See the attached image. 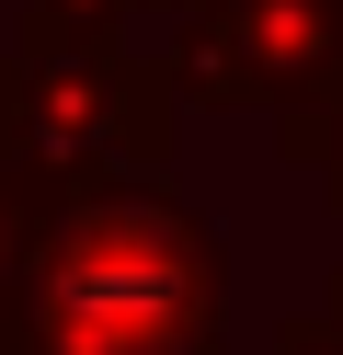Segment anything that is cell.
Here are the masks:
<instances>
[{
	"label": "cell",
	"mask_w": 343,
	"mask_h": 355,
	"mask_svg": "<svg viewBox=\"0 0 343 355\" xmlns=\"http://www.w3.org/2000/svg\"><path fill=\"white\" fill-rule=\"evenodd\" d=\"M309 321H320V332H332V344H343V275L320 286V309H309Z\"/></svg>",
	"instance_id": "obj_4"
},
{
	"label": "cell",
	"mask_w": 343,
	"mask_h": 355,
	"mask_svg": "<svg viewBox=\"0 0 343 355\" xmlns=\"http://www.w3.org/2000/svg\"><path fill=\"white\" fill-rule=\"evenodd\" d=\"M274 149H286V172H309V184L332 195V218H343V80L309 92L297 115H274Z\"/></svg>",
	"instance_id": "obj_3"
},
{
	"label": "cell",
	"mask_w": 343,
	"mask_h": 355,
	"mask_svg": "<svg viewBox=\"0 0 343 355\" xmlns=\"http://www.w3.org/2000/svg\"><path fill=\"white\" fill-rule=\"evenodd\" d=\"M229 252L160 172L80 184L46 230L23 355H229Z\"/></svg>",
	"instance_id": "obj_1"
},
{
	"label": "cell",
	"mask_w": 343,
	"mask_h": 355,
	"mask_svg": "<svg viewBox=\"0 0 343 355\" xmlns=\"http://www.w3.org/2000/svg\"><path fill=\"white\" fill-rule=\"evenodd\" d=\"M183 103H252L297 115L309 92L343 80V0H206L172 58Z\"/></svg>",
	"instance_id": "obj_2"
}]
</instances>
